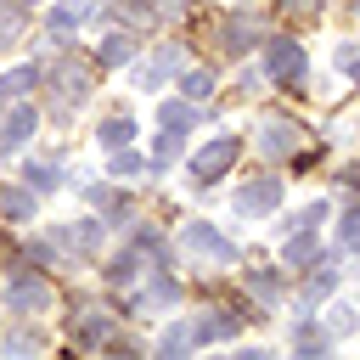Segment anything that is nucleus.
<instances>
[{
	"label": "nucleus",
	"instance_id": "nucleus-1",
	"mask_svg": "<svg viewBox=\"0 0 360 360\" xmlns=\"http://www.w3.org/2000/svg\"><path fill=\"white\" fill-rule=\"evenodd\" d=\"M236 152H242V141H236V135H214V141L191 158V180H197V186H214V180L236 163Z\"/></svg>",
	"mask_w": 360,
	"mask_h": 360
},
{
	"label": "nucleus",
	"instance_id": "nucleus-2",
	"mask_svg": "<svg viewBox=\"0 0 360 360\" xmlns=\"http://www.w3.org/2000/svg\"><path fill=\"white\" fill-rule=\"evenodd\" d=\"M304 45H292V39H264V73L276 79V84H298L304 79Z\"/></svg>",
	"mask_w": 360,
	"mask_h": 360
},
{
	"label": "nucleus",
	"instance_id": "nucleus-3",
	"mask_svg": "<svg viewBox=\"0 0 360 360\" xmlns=\"http://www.w3.org/2000/svg\"><path fill=\"white\" fill-rule=\"evenodd\" d=\"M0 298H6V309L34 315V309H45V304H51V287H45V276H28V270H22V276H17V281H11Z\"/></svg>",
	"mask_w": 360,
	"mask_h": 360
},
{
	"label": "nucleus",
	"instance_id": "nucleus-4",
	"mask_svg": "<svg viewBox=\"0 0 360 360\" xmlns=\"http://www.w3.org/2000/svg\"><path fill=\"white\" fill-rule=\"evenodd\" d=\"M180 242H186L191 253H208L214 264H231V259H236V242H231V236H219L214 225H186V231H180Z\"/></svg>",
	"mask_w": 360,
	"mask_h": 360
},
{
	"label": "nucleus",
	"instance_id": "nucleus-5",
	"mask_svg": "<svg viewBox=\"0 0 360 360\" xmlns=\"http://www.w3.org/2000/svg\"><path fill=\"white\" fill-rule=\"evenodd\" d=\"M276 202H281V180L276 174H259L253 186L236 191V214H270Z\"/></svg>",
	"mask_w": 360,
	"mask_h": 360
},
{
	"label": "nucleus",
	"instance_id": "nucleus-6",
	"mask_svg": "<svg viewBox=\"0 0 360 360\" xmlns=\"http://www.w3.org/2000/svg\"><path fill=\"white\" fill-rule=\"evenodd\" d=\"M298 124L292 118H264V129H259V146H264V158H287V152H298Z\"/></svg>",
	"mask_w": 360,
	"mask_h": 360
},
{
	"label": "nucleus",
	"instance_id": "nucleus-7",
	"mask_svg": "<svg viewBox=\"0 0 360 360\" xmlns=\"http://www.w3.org/2000/svg\"><path fill=\"white\" fill-rule=\"evenodd\" d=\"M51 84H56V90H62V101L73 107V101H84V90H90V68L62 62V68H51Z\"/></svg>",
	"mask_w": 360,
	"mask_h": 360
},
{
	"label": "nucleus",
	"instance_id": "nucleus-8",
	"mask_svg": "<svg viewBox=\"0 0 360 360\" xmlns=\"http://www.w3.org/2000/svg\"><path fill=\"white\" fill-rule=\"evenodd\" d=\"M332 287H338V270H332V264H321V270L304 281V292H298V309H315L321 298H332Z\"/></svg>",
	"mask_w": 360,
	"mask_h": 360
},
{
	"label": "nucleus",
	"instance_id": "nucleus-9",
	"mask_svg": "<svg viewBox=\"0 0 360 360\" xmlns=\"http://www.w3.org/2000/svg\"><path fill=\"white\" fill-rule=\"evenodd\" d=\"M248 39H259V22L253 17H231L225 28H219V45L236 56V51H248Z\"/></svg>",
	"mask_w": 360,
	"mask_h": 360
},
{
	"label": "nucleus",
	"instance_id": "nucleus-10",
	"mask_svg": "<svg viewBox=\"0 0 360 360\" xmlns=\"http://www.w3.org/2000/svg\"><path fill=\"white\" fill-rule=\"evenodd\" d=\"M28 135H34V107H11V118L0 129V146H22Z\"/></svg>",
	"mask_w": 360,
	"mask_h": 360
},
{
	"label": "nucleus",
	"instance_id": "nucleus-11",
	"mask_svg": "<svg viewBox=\"0 0 360 360\" xmlns=\"http://www.w3.org/2000/svg\"><path fill=\"white\" fill-rule=\"evenodd\" d=\"M73 343H79V349H101V343H107V321H101L96 309H84V321L73 326Z\"/></svg>",
	"mask_w": 360,
	"mask_h": 360
},
{
	"label": "nucleus",
	"instance_id": "nucleus-12",
	"mask_svg": "<svg viewBox=\"0 0 360 360\" xmlns=\"http://www.w3.org/2000/svg\"><path fill=\"white\" fill-rule=\"evenodd\" d=\"M191 343H197V326H191V321H174V326L163 332V343H158V349H163V354H186Z\"/></svg>",
	"mask_w": 360,
	"mask_h": 360
},
{
	"label": "nucleus",
	"instance_id": "nucleus-13",
	"mask_svg": "<svg viewBox=\"0 0 360 360\" xmlns=\"http://www.w3.org/2000/svg\"><path fill=\"white\" fill-rule=\"evenodd\" d=\"M180 135H186V129H169V124H163V135H158V152H152V169H158V174L174 163V152H180Z\"/></svg>",
	"mask_w": 360,
	"mask_h": 360
},
{
	"label": "nucleus",
	"instance_id": "nucleus-14",
	"mask_svg": "<svg viewBox=\"0 0 360 360\" xmlns=\"http://www.w3.org/2000/svg\"><path fill=\"white\" fill-rule=\"evenodd\" d=\"M146 169H152V163H146L141 152H124V146H112V174H118V180H129V174H146Z\"/></svg>",
	"mask_w": 360,
	"mask_h": 360
},
{
	"label": "nucleus",
	"instance_id": "nucleus-15",
	"mask_svg": "<svg viewBox=\"0 0 360 360\" xmlns=\"http://www.w3.org/2000/svg\"><path fill=\"white\" fill-rule=\"evenodd\" d=\"M68 248H101V219H79L73 231H62Z\"/></svg>",
	"mask_w": 360,
	"mask_h": 360
},
{
	"label": "nucleus",
	"instance_id": "nucleus-16",
	"mask_svg": "<svg viewBox=\"0 0 360 360\" xmlns=\"http://www.w3.org/2000/svg\"><path fill=\"white\" fill-rule=\"evenodd\" d=\"M315 259H321V242H315V236H309V231H304V236H292V242H287V264H315Z\"/></svg>",
	"mask_w": 360,
	"mask_h": 360
},
{
	"label": "nucleus",
	"instance_id": "nucleus-17",
	"mask_svg": "<svg viewBox=\"0 0 360 360\" xmlns=\"http://www.w3.org/2000/svg\"><path fill=\"white\" fill-rule=\"evenodd\" d=\"M34 84H39V68H17V73H6V79H0V101H6V96H22V90H34Z\"/></svg>",
	"mask_w": 360,
	"mask_h": 360
},
{
	"label": "nucleus",
	"instance_id": "nucleus-18",
	"mask_svg": "<svg viewBox=\"0 0 360 360\" xmlns=\"http://www.w3.org/2000/svg\"><path fill=\"white\" fill-rule=\"evenodd\" d=\"M0 214H11V219H28V214H34V197H28V191H11V186H0Z\"/></svg>",
	"mask_w": 360,
	"mask_h": 360
},
{
	"label": "nucleus",
	"instance_id": "nucleus-19",
	"mask_svg": "<svg viewBox=\"0 0 360 360\" xmlns=\"http://www.w3.org/2000/svg\"><path fill=\"white\" fill-rule=\"evenodd\" d=\"M129 56H135V39L129 34H107L101 39V62H129Z\"/></svg>",
	"mask_w": 360,
	"mask_h": 360
},
{
	"label": "nucleus",
	"instance_id": "nucleus-20",
	"mask_svg": "<svg viewBox=\"0 0 360 360\" xmlns=\"http://www.w3.org/2000/svg\"><path fill=\"white\" fill-rule=\"evenodd\" d=\"M248 287L259 292V304H276V298H281V276H276V270H270V276H264V270H253V276H248Z\"/></svg>",
	"mask_w": 360,
	"mask_h": 360
},
{
	"label": "nucleus",
	"instance_id": "nucleus-21",
	"mask_svg": "<svg viewBox=\"0 0 360 360\" xmlns=\"http://www.w3.org/2000/svg\"><path fill=\"white\" fill-rule=\"evenodd\" d=\"M163 124H169V129H191V124H197V107H186V101H163Z\"/></svg>",
	"mask_w": 360,
	"mask_h": 360
},
{
	"label": "nucleus",
	"instance_id": "nucleus-22",
	"mask_svg": "<svg viewBox=\"0 0 360 360\" xmlns=\"http://www.w3.org/2000/svg\"><path fill=\"white\" fill-rule=\"evenodd\" d=\"M28 186H34V191H56V186H62V169H56V163H34V169H28Z\"/></svg>",
	"mask_w": 360,
	"mask_h": 360
},
{
	"label": "nucleus",
	"instance_id": "nucleus-23",
	"mask_svg": "<svg viewBox=\"0 0 360 360\" xmlns=\"http://www.w3.org/2000/svg\"><path fill=\"white\" fill-rule=\"evenodd\" d=\"M180 90H186L191 101H208V96H214V73H186V79H180Z\"/></svg>",
	"mask_w": 360,
	"mask_h": 360
},
{
	"label": "nucleus",
	"instance_id": "nucleus-24",
	"mask_svg": "<svg viewBox=\"0 0 360 360\" xmlns=\"http://www.w3.org/2000/svg\"><path fill=\"white\" fill-rule=\"evenodd\" d=\"M129 135H135V124H129V118H107V124H101V146H124Z\"/></svg>",
	"mask_w": 360,
	"mask_h": 360
},
{
	"label": "nucleus",
	"instance_id": "nucleus-25",
	"mask_svg": "<svg viewBox=\"0 0 360 360\" xmlns=\"http://www.w3.org/2000/svg\"><path fill=\"white\" fill-rule=\"evenodd\" d=\"M354 326H360V304H338V309H332V332L343 338V332H354Z\"/></svg>",
	"mask_w": 360,
	"mask_h": 360
},
{
	"label": "nucleus",
	"instance_id": "nucleus-26",
	"mask_svg": "<svg viewBox=\"0 0 360 360\" xmlns=\"http://www.w3.org/2000/svg\"><path fill=\"white\" fill-rule=\"evenodd\" d=\"M326 343H332V338H326V332H321V326H309V321H304V326H298V349H304V354H309V349H315V354H321V349H326Z\"/></svg>",
	"mask_w": 360,
	"mask_h": 360
},
{
	"label": "nucleus",
	"instance_id": "nucleus-27",
	"mask_svg": "<svg viewBox=\"0 0 360 360\" xmlns=\"http://www.w3.org/2000/svg\"><path fill=\"white\" fill-rule=\"evenodd\" d=\"M17 34H22V11H17V6H6V11H0V45H6V39H17Z\"/></svg>",
	"mask_w": 360,
	"mask_h": 360
},
{
	"label": "nucleus",
	"instance_id": "nucleus-28",
	"mask_svg": "<svg viewBox=\"0 0 360 360\" xmlns=\"http://www.w3.org/2000/svg\"><path fill=\"white\" fill-rule=\"evenodd\" d=\"M338 242H343V248H360V208H349V214H343V231H338Z\"/></svg>",
	"mask_w": 360,
	"mask_h": 360
},
{
	"label": "nucleus",
	"instance_id": "nucleus-29",
	"mask_svg": "<svg viewBox=\"0 0 360 360\" xmlns=\"http://www.w3.org/2000/svg\"><path fill=\"white\" fill-rule=\"evenodd\" d=\"M174 11H186V0H163V17H174Z\"/></svg>",
	"mask_w": 360,
	"mask_h": 360
}]
</instances>
